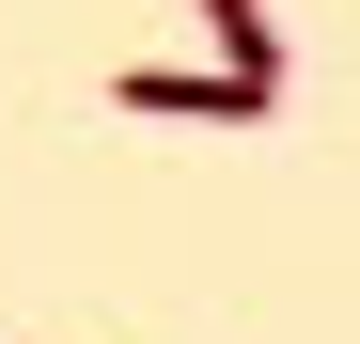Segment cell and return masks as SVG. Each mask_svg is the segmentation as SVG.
Listing matches in <instances>:
<instances>
[{"mask_svg": "<svg viewBox=\"0 0 360 344\" xmlns=\"http://www.w3.org/2000/svg\"><path fill=\"white\" fill-rule=\"evenodd\" d=\"M126 110H172V126H251V110H282V94H251V79H188V63H126Z\"/></svg>", "mask_w": 360, "mask_h": 344, "instance_id": "cell-1", "label": "cell"}, {"mask_svg": "<svg viewBox=\"0 0 360 344\" xmlns=\"http://www.w3.org/2000/svg\"><path fill=\"white\" fill-rule=\"evenodd\" d=\"M204 32H219V79L282 94V32H266V0H204Z\"/></svg>", "mask_w": 360, "mask_h": 344, "instance_id": "cell-2", "label": "cell"}]
</instances>
